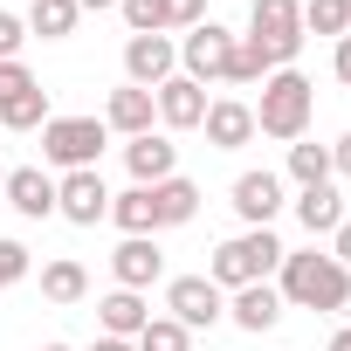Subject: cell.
I'll use <instances>...</instances> for the list:
<instances>
[{
    "label": "cell",
    "mask_w": 351,
    "mask_h": 351,
    "mask_svg": "<svg viewBox=\"0 0 351 351\" xmlns=\"http://www.w3.org/2000/svg\"><path fill=\"white\" fill-rule=\"evenodd\" d=\"M276 289H282L289 310H344V303H351V269H344L337 255L296 248V255H282Z\"/></svg>",
    "instance_id": "1"
},
{
    "label": "cell",
    "mask_w": 351,
    "mask_h": 351,
    "mask_svg": "<svg viewBox=\"0 0 351 351\" xmlns=\"http://www.w3.org/2000/svg\"><path fill=\"white\" fill-rule=\"evenodd\" d=\"M310 117H317V90H310L303 69L262 76V104H255V131H262V138L296 145V138H310Z\"/></svg>",
    "instance_id": "2"
},
{
    "label": "cell",
    "mask_w": 351,
    "mask_h": 351,
    "mask_svg": "<svg viewBox=\"0 0 351 351\" xmlns=\"http://www.w3.org/2000/svg\"><path fill=\"white\" fill-rule=\"evenodd\" d=\"M282 255H289V248H282L269 228H241L234 241H221V248H214V262H207V282L234 296V289H248V282H269V276L282 269Z\"/></svg>",
    "instance_id": "3"
},
{
    "label": "cell",
    "mask_w": 351,
    "mask_h": 351,
    "mask_svg": "<svg viewBox=\"0 0 351 351\" xmlns=\"http://www.w3.org/2000/svg\"><path fill=\"white\" fill-rule=\"evenodd\" d=\"M269 69H296L303 56V0H248V35H241Z\"/></svg>",
    "instance_id": "4"
},
{
    "label": "cell",
    "mask_w": 351,
    "mask_h": 351,
    "mask_svg": "<svg viewBox=\"0 0 351 351\" xmlns=\"http://www.w3.org/2000/svg\"><path fill=\"white\" fill-rule=\"evenodd\" d=\"M104 145H110L104 117H49V124H42V158H49L56 172H90V165L104 158Z\"/></svg>",
    "instance_id": "5"
},
{
    "label": "cell",
    "mask_w": 351,
    "mask_h": 351,
    "mask_svg": "<svg viewBox=\"0 0 351 351\" xmlns=\"http://www.w3.org/2000/svg\"><path fill=\"white\" fill-rule=\"evenodd\" d=\"M234 42H241V35H228L221 21H200V28H186V35H180V76H193L200 90H207V83H221V76H228V56H234Z\"/></svg>",
    "instance_id": "6"
},
{
    "label": "cell",
    "mask_w": 351,
    "mask_h": 351,
    "mask_svg": "<svg viewBox=\"0 0 351 351\" xmlns=\"http://www.w3.org/2000/svg\"><path fill=\"white\" fill-rule=\"evenodd\" d=\"M165 317L186 324V330H214L228 317V289H214L207 276H172L165 282Z\"/></svg>",
    "instance_id": "7"
},
{
    "label": "cell",
    "mask_w": 351,
    "mask_h": 351,
    "mask_svg": "<svg viewBox=\"0 0 351 351\" xmlns=\"http://www.w3.org/2000/svg\"><path fill=\"white\" fill-rule=\"evenodd\" d=\"M56 214H62L69 228H97V221H110V186H104L97 165H90V172H62V180H56Z\"/></svg>",
    "instance_id": "8"
},
{
    "label": "cell",
    "mask_w": 351,
    "mask_h": 351,
    "mask_svg": "<svg viewBox=\"0 0 351 351\" xmlns=\"http://www.w3.org/2000/svg\"><path fill=\"white\" fill-rule=\"evenodd\" d=\"M165 76H180V42H172V35H131L124 42V83L158 90Z\"/></svg>",
    "instance_id": "9"
},
{
    "label": "cell",
    "mask_w": 351,
    "mask_h": 351,
    "mask_svg": "<svg viewBox=\"0 0 351 351\" xmlns=\"http://www.w3.org/2000/svg\"><path fill=\"white\" fill-rule=\"evenodd\" d=\"M110 276H117V289H152L158 276H165V255H158V234H124L117 241V255H110Z\"/></svg>",
    "instance_id": "10"
},
{
    "label": "cell",
    "mask_w": 351,
    "mask_h": 351,
    "mask_svg": "<svg viewBox=\"0 0 351 351\" xmlns=\"http://www.w3.org/2000/svg\"><path fill=\"white\" fill-rule=\"evenodd\" d=\"M152 104H158V124L165 131H200V117H207V90L193 83V76H165L158 90H152Z\"/></svg>",
    "instance_id": "11"
},
{
    "label": "cell",
    "mask_w": 351,
    "mask_h": 351,
    "mask_svg": "<svg viewBox=\"0 0 351 351\" xmlns=\"http://www.w3.org/2000/svg\"><path fill=\"white\" fill-rule=\"evenodd\" d=\"M228 200H234V214L248 221V228H269L276 214H282V180L262 165V172H241V180L228 186Z\"/></svg>",
    "instance_id": "12"
},
{
    "label": "cell",
    "mask_w": 351,
    "mask_h": 351,
    "mask_svg": "<svg viewBox=\"0 0 351 351\" xmlns=\"http://www.w3.org/2000/svg\"><path fill=\"white\" fill-rule=\"evenodd\" d=\"M124 165H131V180L138 186H158L180 172V145H172L165 131H145V138H124Z\"/></svg>",
    "instance_id": "13"
},
{
    "label": "cell",
    "mask_w": 351,
    "mask_h": 351,
    "mask_svg": "<svg viewBox=\"0 0 351 351\" xmlns=\"http://www.w3.org/2000/svg\"><path fill=\"white\" fill-rule=\"evenodd\" d=\"M200 131H207L214 152H241V145L255 138V104H241V97H214L207 117H200Z\"/></svg>",
    "instance_id": "14"
},
{
    "label": "cell",
    "mask_w": 351,
    "mask_h": 351,
    "mask_svg": "<svg viewBox=\"0 0 351 351\" xmlns=\"http://www.w3.org/2000/svg\"><path fill=\"white\" fill-rule=\"evenodd\" d=\"M282 310H289V303H282V289H276V282H248V289H234V296H228V324H241L248 337L276 330V324H282Z\"/></svg>",
    "instance_id": "15"
},
{
    "label": "cell",
    "mask_w": 351,
    "mask_h": 351,
    "mask_svg": "<svg viewBox=\"0 0 351 351\" xmlns=\"http://www.w3.org/2000/svg\"><path fill=\"white\" fill-rule=\"evenodd\" d=\"M0 200H8L21 221H49V214H56V180H49L42 165H14L8 186H0Z\"/></svg>",
    "instance_id": "16"
},
{
    "label": "cell",
    "mask_w": 351,
    "mask_h": 351,
    "mask_svg": "<svg viewBox=\"0 0 351 351\" xmlns=\"http://www.w3.org/2000/svg\"><path fill=\"white\" fill-rule=\"evenodd\" d=\"M152 124H158V104H152V90L124 83V90H110V97H104V131H117V138H145Z\"/></svg>",
    "instance_id": "17"
},
{
    "label": "cell",
    "mask_w": 351,
    "mask_h": 351,
    "mask_svg": "<svg viewBox=\"0 0 351 351\" xmlns=\"http://www.w3.org/2000/svg\"><path fill=\"white\" fill-rule=\"evenodd\" d=\"M97 324H104V337H138L145 324H152V303L138 296V289H110V296H97Z\"/></svg>",
    "instance_id": "18"
},
{
    "label": "cell",
    "mask_w": 351,
    "mask_h": 351,
    "mask_svg": "<svg viewBox=\"0 0 351 351\" xmlns=\"http://www.w3.org/2000/svg\"><path fill=\"white\" fill-rule=\"evenodd\" d=\"M193 214H200V186H193V180L172 172V180L152 186V228H186Z\"/></svg>",
    "instance_id": "19"
},
{
    "label": "cell",
    "mask_w": 351,
    "mask_h": 351,
    "mask_svg": "<svg viewBox=\"0 0 351 351\" xmlns=\"http://www.w3.org/2000/svg\"><path fill=\"white\" fill-rule=\"evenodd\" d=\"M296 221L310 228V234H337V221H344V200H337V186L324 180V186H296Z\"/></svg>",
    "instance_id": "20"
},
{
    "label": "cell",
    "mask_w": 351,
    "mask_h": 351,
    "mask_svg": "<svg viewBox=\"0 0 351 351\" xmlns=\"http://www.w3.org/2000/svg\"><path fill=\"white\" fill-rule=\"evenodd\" d=\"M21 21H28V35H42V42H69L76 21H83V8H76V0H35Z\"/></svg>",
    "instance_id": "21"
},
{
    "label": "cell",
    "mask_w": 351,
    "mask_h": 351,
    "mask_svg": "<svg viewBox=\"0 0 351 351\" xmlns=\"http://www.w3.org/2000/svg\"><path fill=\"white\" fill-rule=\"evenodd\" d=\"M42 296H49V303H83V296H90V269L69 262V255L42 262Z\"/></svg>",
    "instance_id": "22"
},
{
    "label": "cell",
    "mask_w": 351,
    "mask_h": 351,
    "mask_svg": "<svg viewBox=\"0 0 351 351\" xmlns=\"http://www.w3.org/2000/svg\"><path fill=\"white\" fill-rule=\"evenodd\" d=\"M289 180H296V186H324V180H337V172H330V145L296 138V145H289Z\"/></svg>",
    "instance_id": "23"
},
{
    "label": "cell",
    "mask_w": 351,
    "mask_h": 351,
    "mask_svg": "<svg viewBox=\"0 0 351 351\" xmlns=\"http://www.w3.org/2000/svg\"><path fill=\"white\" fill-rule=\"evenodd\" d=\"M49 124V90L35 83V90H21L14 104H0V131H42Z\"/></svg>",
    "instance_id": "24"
},
{
    "label": "cell",
    "mask_w": 351,
    "mask_h": 351,
    "mask_svg": "<svg viewBox=\"0 0 351 351\" xmlns=\"http://www.w3.org/2000/svg\"><path fill=\"white\" fill-rule=\"evenodd\" d=\"M110 221L124 234H158L152 228V186H131V193H110Z\"/></svg>",
    "instance_id": "25"
},
{
    "label": "cell",
    "mask_w": 351,
    "mask_h": 351,
    "mask_svg": "<svg viewBox=\"0 0 351 351\" xmlns=\"http://www.w3.org/2000/svg\"><path fill=\"white\" fill-rule=\"evenodd\" d=\"M303 35H351V0H303Z\"/></svg>",
    "instance_id": "26"
},
{
    "label": "cell",
    "mask_w": 351,
    "mask_h": 351,
    "mask_svg": "<svg viewBox=\"0 0 351 351\" xmlns=\"http://www.w3.org/2000/svg\"><path fill=\"white\" fill-rule=\"evenodd\" d=\"M131 351H193V330L172 324V317H152V324L131 337Z\"/></svg>",
    "instance_id": "27"
},
{
    "label": "cell",
    "mask_w": 351,
    "mask_h": 351,
    "mask_svg": "<svg viewBox=\"0 0 351 351\" xmlns=\"http://www.w3.org/2000/svg\"><path fill=\"white\" fill-rule=\"evenodd\" d=\"M117 14L131 35H172V14H165V0H117Z\"/></svg>",
    "instance_id": "28"
},
{
    "label": "cell",
    "mask_w": 351,
    "mask_h": 351,
    "mask_svg": "<svg viewBox=\"0 0 351 351\" xmlns=\"http://www.w3.org/2000/svg\"><path fill=\"white\" fill-rule=\"evenodd\" d=\"M262 76H276V69H269L248 42H234V56H228V76H221V83H262Z\"/></svg>",
    "instance_id": "29"
},
{
    "label": "cell",
    "mask_w": 351,
    "mask_h": 351,
    "mask_svg": "<svg viewBox=\"0 0 351 351\" xmlns=\"http://www.w3.org/2000/svg\"><path fill=\"white\" fill-rule=\"evenodd\" d=\"M28 269H35V255H28L21 241H8V234H0V296H8V289H14Z\"/></svg>",
    "instance_id": "30"
},
{
    "label": "cell",
    "mask_w": 351,
    "mask_h": 351,
    "mask_svg": "<svg viewBox=\"0 0 351 351\" xmlns=\"http://www.w3.org/2000/svg\"><path fill=\"white\" fill-rule=\"evenodd\" d=\"M21 49H28V21L0 8V62H21Z\"/></svg>",
    "instance_id": "31"
},
{
    "label": "cell",
    "mask_w": 351,
    "mask_h": 351,
    "mask_svg": "<svg viewBox=\"0 0 351 351\" xmlns=\"http://www.w3.org/2000/svg\"><path fill=\"white\" fill-rule=\"evenodd\" d=\"M21 90H35V69L28 62H0V104H14Z\"/></svg>",
    "instance_id": "32"
},
{
    "label": "cell",
    "mask_w": 351,
    "mask_h": 351,
    "mask_svg": "<svg viewBox=\"0 0 351 351\" xmlns=\"http://www.w3.org/2000/svg\"><path fill=\"white\" fill-rule=\"evenodd\" d=\"M165 14H172V28H200L207 21V0H165Z\"/></svg>",
    "instance_id": "33"
},
{
    "label": "cell",
    "mask_w": 351,
    "mask_h": 351,
    "mask_svg": "<svg viewBox=\"0 0 351 351\" xmlns=\"http://www.w3.org/2000/svg\"><path fill=\"white\" fill-rule=\"evenodd\" d=\"M330 255H337V262H344V269H351V214H344V221H337V234H330Z\"/></svg>",
    "instance_id": "34"
},
{
    "label": "cell",
    "mask_w": 351,
    "mask_h": 351,
    "mask_svg": "<svg viewBox=\"0 0 351 351\" xmlns=\"http://www.w3.org/2000/svg\"><path fill=\"white\" fill-rule=\"evenodd\" d=\"M330 172H344V180H351V131L330 145Z\"/></svg>",
    "instance_id": "35"
},
{
    "label": "cell",
    "mask_w": 351,
    "mask_h": 351,
    "mask_svg": "<svg viewBox=\"0 0 351 351\" xmlns=\"http://www.w3.org/2000/svg\"><path fill=\"white\" fill-rule=\"evenodd\" d=\"M330 69H337V83H351V35H337V56H330Z\"/></svg>",
    "instance_id": "36"
},
{
    "label": "cell",
    "mask_w": 351,
    "mask_h": 351,
    "mask_svg": "<svg viewBox=\"0 0 351 351\" xmlns=\"http://www.w3.org/2000/svg\"><path fill=\"white\" fill-rule=\"evenodd\" d=\"M90 351H131V344H124V337H97Z\"/></svg>",
    "instance_id": "37"
},
{
    "label": "cell",
    "mask_w": 351,
    "mask_h": 351,
    "mask_svg": "<svg viewBox=\"0 0 351 351\" xmlns=\"http://www.w3.org/2000/svg\"><path fill=\"white\" fill-rule=\"evenodd\" d=\"M76 8H83V14H104V8H117V0H76Z\"/></svg>",
    "instance_id": "38"
},
{
    "label": "cell",
    "mask_w": 351,
    "mask_h": 351,
    "mask_svg": "<svg viewBox=\"0 0 351 351\" xmlns=\"http://www.w3.org/2000/svg\"><path fill=\"white\" fill-rule=\"evenodd\" d=\"M330 351H351V324H344V330H337V337H330Z\"/></svg>",
    "instance_id": "39"
},
{
    "label": "cell",
    "mask_w": 351,
    "mask_h": 351,
    "mask_svg": "<svg viewBox=\"0 0 351 351\" xmlns=\"http://www.w3.org/2000/svg\"><path fill=\"white\" fill-rule=\"evenodd\" d=\"M42 351H76V344H42Z\"/></svg>",
    "instance_id": "40"
},
{
    "label": "cell",
    "mask_w": 351,
    "mask_h": 351,
    "mask_svg": "<svg viewBox=\"0 0 351 351\" xmlns=\"http://www.w3.org/2000/svg\"><path fill=\"white\" fill-rule=\"evenodd\" d=\"M0 186H8V172H0Z\"/></svg>",
    "instance_id": "41"
}]
</instances>
